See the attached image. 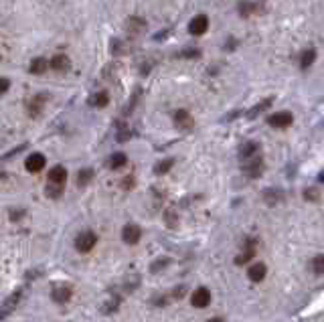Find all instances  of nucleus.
Returning <instances> with one entry per match:
<instances>
[{"label": "nucleus", "mask_w": 324, "mask_h": 322, "mask_svg": "<svg viewBox=\"0 0 324 322\" xmlns=\"http://www.w3.org/2000/svg\"><path fill=\"white\" fill-rule=\"evenodd\" d=\"M243 162V173H245V177H249V179H259L264 175V168H266V162H264V158L259 156V154H253L251 158H247V160H241Z\"/></svg>", "instance_id": "obj_1"}, {"label": "nucleus", "mask_w": 324, "mask_h": 322, "mask_svg": "<svg viewBox=\"0 0 324 322\" xmlns=\"http://www.w3.org/2000/svg\"><path fill=\"white\" fill-rule=\"evenodd\" d=\"M73 243H75V249L79 253H90L97 243V235L93 231H90V229H85V231L77 233V237H75Z\"/></svg>", "instance_id": "obj_2"}, {"label": "nucleus", "mask_w": 324, "mask_h": 322, "mask_svg": "<svg viewBox=\"0 0 324 322\" xmlns=\"http://www.w3.org/2000/svg\"><path fill=\"white\" fill-rule=\"evenodd\" d=\"M71 296H73V290H71V286H67V284H55V286L51 288V300H53V302H57V304L69 302Z\"/></svg>", "instance_id": "obj_3"}, {"label": "nucleus", "mask_w": 324, "mask_h": 322, "mask_svg": "<svg viewBox=\"0 0 324 322\" xmlns=\"http://www.w3.org/2000/svg\"><path fill=\"white\" fill-rule=\"evenodd\" d=\"M140 237H142V229H140L138 225H134V223L124 225V229H122V241H124V243L136 245V243L140 241Z\"/></svg>", "instance_id": "obj_4"}, {"label": "nucleus", "mask_w": 324, "mask_h": 322, "mask_svg": "<svg viewBox=\"0 0 324 322\" xmlns=\"http://www.w3.org/2000/svg\"><path fill=\"white\" fill-rule=\"evenodd\" d=\"M207 29H209V18H207V14H197V16H194L190 23H188V33L194 35V37L205 35Z\"/></svg>", "instance_id": "obj_5"}, {"label": "nucleus", "mask_w": 324, "mask_h": 322, "mask_svg": "<svg viewBox=\"0 0 324 322\" xmlns=\"http://www.w3.org/2000/svg\"><path fill=\"white\" fill-rule=\"evenodd\" d=\"M190 304L194 308H207L211 304V292L209 288H197L190 294Z\"/></svg>", "instance_id": "obj_6"}, {"label": "nucleus", "mask_w": 324, "mask_h": 322, "mask_svg": "<svg viewBox=\"0 0 324 322\" xmlns=\"http://www.w3.org/2000/svg\"><path fill=\"white\" fill-rule=\"evenodd\" d=\"M292 122H294V116L290 112H276L268 116V124L272 128H288L292 126Z\"/></svg>", "instance_id": "obj_7"}, {"label": "nucleus", "mask_w": 324, "mask_h": 322, "mask_svg": "<svg viewBox=\"0 0 324 322\" xmlns=\"http://www.w3.org/2000/svg\"><path fill=\"white\" fill-rule=\"evenodd\" d=\"M45 164H47V158L43 156L41 152H35V154H31V156H27V160H25V168L29 170V173H41L43 168H45Z\"/></svg>", "instance_id": "obj_8"}, {"label": "nucleus", "mask_w": 324, "mask_h": 322, "mask_svg": "<svg viewBox=\"0 0 324 322\" xmlns=\"http://www.w3.org/2000/svg\"><path fill=\"white\" fill-rule=\"evenodd\" d=\"M49 69L57 71V73H65V71H69L71 69V61L67 55H55L51 61H49Z\"/></svg>", "instance_id": "obj_9"}, {"label": "nucleus", "mask_w": 324, "mask_h": 322, "mask_svg": "<svg viewBox=\"0 0 324 322\" xmlns=\"http://www.w3.org/2000/svg\"><path fill=\"white\" fill-rule=\"evenodd\" d=\"M266 276H268V266H266V264H262V262H255V264H251V266H249V270H247V277H249L251 282H262Z\"/></svg>", "instance_id": "obj_10"}, {"label": "nucleus", "mask_w": 324, "mask_h": 322, "mask_svg": "<svg viewBox=\"0 0 324 322\" xmlns=\"http://www.w3.org/2000/svg\"><path fill=\"white\" fill-rule=\"evenodd\" d=\"M253 255H255V241L251 237H247L245 239V249H243V253H239V255L235 257V264L237 266H243L249 260H253Z\"/></svg>", "instance_id": "obj_11"}, {"label": "nucleus", "mask_w": 324, "mask_h": 322, "mask_svg": "<svg viewBox=\"0 0 324 322\" xmlns=\"http://www.w3.org/2000/svg\"><path fill=\"white\" fill-rule=\"evenodd\" d=\"M49 99V95L47 93H37V95H33L31 97V101H29V114L35 118V116H39L41 112H43V107H45V101Z\"/></svg>", "instance_id": "obj_12"}, {"label": "nucleus", "mask_w": 324, "mask_h": 322, "mask_svg": "<svg viewBox=\"0 0 324 322\" xmlns=\"http://www.w3.org/2000/svg\"><path fill=\"white\" fill-rule=\"evenodd\" d=\"M286 199V195H284V190L282 188H266L264 190V201L270 205V207H276V205H279Z\"/></svg>", "instance_id": "obj_13"}, {"label": "nucleus", "mask_w": 324, "mask_h": 322, "mask_svg": "<svg viewBox=\"0 0 324 322\" xmlns=\"http://www.w3.org/2000/svg\"><path fill=\"white\" fill-rule=\"evenodd\" d=\"M175 124H177V128H181V130H190L194 120L188 114V110H177L175 112Z\"/></svg>", "instance_id": "obj_14"}, {"label": "nucleus", "mask_w": 324, "mask_h": 322, "mask_svg": "<svg viewBox=\"0 0 324 322\" xmlns=\"http://www.w3.org/2000/svg\"><path fill=\"white\" fill-rule=\"evenodd\" d=\"M65 181H67V168L57 164L49 170V183L53 184H65Z\"/></svg>", "instance_id": "obj_15"}, {"label": "nucleus", "mask_w": 324, "mask_h": 322, "mask_svg": "<svg viewBox=\"0 0 324 322\" xmlns=\"http://www.w3.org/2000/svg\"><path fill=\"white\" fill-rule=\"evenodd\" d=\"M49 69V61L45 59V57H37V59H33L31 61V65H29V71L33 73V75H43Z\"/></svg>", "instance_id": "obj_16"}, {"label": "nucleus", "mask_w": 324, "mask_h": 322, "mask_svg": "<svg viewBox=\"0 0 324 322\" xmlns=\"http://www.w3.org/2000/svg\"><path fill=\"white\" fill-rule=\"evenodd\" d=\"M23 296H25V292L20 290V288H16V290H14V292H12V294H10V296L4 300V302H2V306H4V308H8L10 312H14V310H16V306L20 304V300H23Z\"/></svg>", "instance_id": "obj_17"}, {"label": "nucleus", "mask_w": 324, "mask_h": 322, "mask_svg": "<svg viewBox=\"0 0 324 322\" xmlns=\"http://www.w3.org/2000/svg\"><path fill=\"white\" fill-rule=\"evenodd\" d=\"M272 101H274V99H272V97H268V99H262V101H259V103H255V105L251 107V110H249V112L245 114V116H247V120H255V118H257L259 114H262V112H266V110H268V107L272 105Z\"/></svg>", "instance_id": "obj_18"}, {"label": "nucleus", "mask_w": 324, "mask_h": 322, "mask_svg": "<svg viewBox=\"0 0 324 322\" xmlns=\"http://www.w3.org/2000/svg\"><path fill=\"white\" fill-rule=\"evenodd\" d=\"M259 152V144L257 142H245L241 148H239V158L241 160H247V158H251L253 154H257Z\"/></svg>", "instance_id": "obj_19"}, {"label": "nucleus", "mask_w": 324, "mask_h": 322, "mask_svg": "<svg viewBox=\"0 0 324 322\" xmlns=\"http://www.w3.org/2000/svg\"><path fill=\"white\" fill-rule=\"evenodd\" d=\"M93 177H95L93 168H83V170H79V175H77V184L79 186H88L93 181Z\"/></svg>", "instance_id": "obj_20"}, {"label": "nucleus", "mask_w": 324, "mask_h": 322, "mask_svg": "<svg viewBox=\"0 0 324 322\" xmlns=\"http://www.w3.org/2000/svg\"><path fill=\"white\" fill-rule=\"evenodd\" d=\"M126 164H128V156H126L124 152H116V154L110 156V168H112V170H120V168H124Z\"/></svg>", "instance_id": "obj_21"}, {"label": "nucleus", "mask_w": 324, "mask_h": 322, "mask_svg": "<svg viewBox=\"0 0 324 322\" xmlns=\"http://www.w3.org/2000/svg\"><path fill=\"white\" fill-rule=\"evenodd\" d=\"M314 61H316V51L314 49H306L304 53L300 55V67L302 69H308Z\"/></svg>", "instance_id": "obj_22"}, {"label": "nucleus", "mask_w": 324, "mask_h": 322, "mask_svg": "<svg viewBox=\"0 0 324 322\" xmlns=\"http://www.w3.org/2000/svg\"><path fill=\"white\" fill-rule=\"evenodd\" d=\"M120 302H122V298H120V296H112V298H110V302H105V304L101 306V312H103V314H112V312H116L118 306H120Z\"/></svg>", "instance_id": "obj_23"}, {"label": "nucleus", "mask_w": 324, "mask_h": 322, "mask_svg": "<svg viewBox=\"0 0 324 322\" xmlns=\"http://www.w3.org/2000/svg\"><path fill=\"white\" fill-rule=\"evenodd\" d=\"M172 166H175V160H172V158H164V160H160V162L154 166V173H156V175H166V173H170Z\"/></svg>", "instance_id": "obj_24"}, {"label": "nucleus", "mask_w": 324, "mask_h": 322, "mask_svg": "<svg viewBox=\"0 0 324 322\" xmlns=\"http://www.w3.org/2000/svg\"><path fill=\"white\" fill-rule=\"evenodd\" d=\"M130 138H132V130H130L126 124H120L118 126V132H116V140L118 142H128Z\"/></svg>", "instance_id": "obj_25"}, {"label": "nucleus", "mask_w": 324, "mask_h": 322, "mask_svg": "<svg viewBox=\"0 0 324 322\" xmlns=\"http://www.w3.org/2000/svg\"><path fill=\"white\" fill-rule=\"evenodd\" d=\"M45 195H47L49 199H59V197L63 195V184H53V183H49L47 188H45Z\"/></svg>", "instance_id": "obj_26"}, {"label": "nucleus", "mask_w": 324, "mask_h": 322, "mask_svg": "<svg viewBox=\"0 0 324 322\" xmlns=\"http://www.w3.org/2000/svg\"><path fill=\"white\" fill-rule=\"evenodd\" d=\"M107 103H110V95H107V92H97L95 97H93V105L95 107H107Z\"/></svg>", "instance_id": "obj_27"}, {"label": "nucleus", "mask_w": 324, "mask_h": 322, "mask_svg": "<svg viewBox=\"0 0 324 322\" xmlns=\"http://www.w3.org/2000/svg\"><path fill=\"white\" fill-rule=\"evenodd\" d=\"M170 264V260H168V257H158V260L152 264V266H150V272H152V274H156V272H160L162 268H166Z\"/></svg>", "instance_id": "obj_28"}, {"label": "nucleus", "mask_w": 324, "mask_h": 322, "mask_svg": "<svg viewBox=\"0 0 324 322\" xmlns=\"http://www.w3.org/2000/svg\"><path fill=\"white\" fill-rule=\"evenodd\" d=\"M179 57H183V59H199L201 57V51L199 49H183L179 53Z\"/></svg>", "instance_id": "obj_29"}, {"label": "nucleus", "mask_w": 324, "mask_h": 322, "mask_svg": "<svg viewBox=\"0 0 324 322\" xmlns=\"http://www.w3.org/2000/svg\"><path fill=\"white\" fill-rule=\"evenodd\" d=\"M312 270H314L316 274H324V253L314 257V262H312Z\"/></svg>", "instance_id": "obj_30"}, {"label": "nucleus", "mask_w": 324, "mask_h": 322, "mask_svg": "<svg viewBox=\"0 0 324 322\" xmlns=\"http://www.w3.org/2000/svg\"><path fill=\"white\" fill-rule=\"evenodd\" d=\"M253 10H255V4L253 2H241L239 4V14L241 16H249Z\"/></svg>", "instance_id": "obj_31"}, {"label": "nucleus", "mask_w": 324, "mask_h": 322, "mask_svg": "<svg viewBox=\"0 0 324 322\" xmlns=\"http://www.w3.org/2000/svg\"><path fill=\"white\" fill-rule=\"evenodd\" d=\"M164 219H166V225H168V227H177V213H172V211H166Z\"/></svg>", "instance_id": "obj_32"}, {"label": "nucleus", "mask_w": 324, "mask_h": 322, "mask_svg": "<svg viewBox=\"0 0 324 322\" xmlns=\"http://www.w3.org/2000/svg\"><path fill=\"white\" fill-rule=\"evenodd\" d=\"M10 90V81L6 77H0V95H4Z\"/></svg>", "instance_id": "obj_33"}, {"label": "nucleus", "mask_w": 324, "mask_h": 322, "mask_svg": "<svg viewBox=\"0 0 324 322\" xmlns=\"http://www.w3.org/2000/svg\"><path fill=\"white\" fill-rule=\"evenodd\" d=\"M304 197H306L308 201H318V190H316V188H306Z\"/></svg>", "instance_id": "obj_34"}, {"label": "nucleus", "mask_w": 324, "mask_h": 322, "mask_svg": "<svg viewBox=\"0 0 324 322\" xmlns=\"http://www.w3.org/2000/svg\"><path fill=\"white\" fill-rule=\"evenodd\" d=\"M122 186H124L126 190H130V188L134 186V177H126V179L122 181Z\"/></svg>", "instance_id": "obj_35"}, {"label": "nucleus", "mask_w": 324, "mask_h": 322, "mask_svg": "<svg viewBox=\"0 0 324 322\" xmlns=\"http://www.w3.org/2000/svg\"><path fill=\"white\" fill-rule=\"evenodd\" d=\"M23 215H25V211H18V209H14V211L10 213V219H12V221H18L20 217H23Z\"/></svg>", "instance_id": "obj_36"}, {"label": "nucleus", "mask_w": 324, "mask_h": 322, "mask_svg": "<svg viewBox=\"0 0 324 322\" xmlns=\"http://www.w3.org/2000/svg\"><path fill=\"white\" fill-rule=\"evenodd\" d=\"M10 314H12V312H10L8 308H4V306H0V322H2L4 318H8Z\"/></svg>", "instance_id": "obj_37"}, {"label": "nucleus", "mask_w": 324, "mask_h": 322, "mask_svg": "<svg viewBox=\"0 0 324 322\" xmlns=\"http://www.w3.org/2000/svg\"><path fill=\"white\" fill-rule=\"evenodd\" d=\"M185 286H179V288H175V294H172V298H183L185 296Z\"/></svg>", "instance_id": "obj_38"}, {"label": "nucleus", "mask_w": 324, "mask_h": 322, "mask_svg": "<svg viewBox=\"0 0 324 322\" xmlns=\"http://www.w3.org/2000/svg\"><path fill=\"white\" fill-rule=\"evenodd\" d=\"M227 49H229V51H233V49H235V41H233V39H229V41H227Z\"/></svg>", "instance_id": "obj_39"}, {"label": "nucleus", "mask_w": 324, "mask_h": 322, "mask_svg": "<svg viewBox=\"0 0 324 322\" xmlns=\"http://www.w3.org/2000/svg\"><path fill=\"white\" fill-rule=\"evenodd\" d=\"M241 116V112H231L229 116H227V120H233V118H239Z\"/></svg>", "instance_id": "obj_40"}, {"label": "nucleus", "mask_w": 324, "mask_h": 322, "mask_svg": "<svg viewBox=\"0 0 324 322\" xmlns=\"http://www.w3.org/2000/svg\"><path fill=\"white\" fill-rule=\"evenodd\" d=\"M168 35V31H162V33H158V35H154V39H164Z\"/></svg>", "instance_id": "obj_41"}, {"label": "nucleus", "mask_w": 324, "mask_h": 322, "mask_svg": "<svg viewBox=\"0 0 324 322\" xmlns=\"http://www.w3.org/2000/svg\"><path fill=\"white\" fill-rule=\"evenodd\" d=\"M6 181V173H2V170H0V184H2Z\"/></svg>", "instance_id": "obj_42"}, {"label": "nucleus", "mask_w": 324, "mask_h": 322, "mask_svg": "<svg viewBox=\"0 0 324 322\" xmlns=\"http://www.w3.org/2000/svg\"><path fill=\"white\" fill-rule=\"evenodd\" d=\"M207 322H223V320H221V318H209Z\"/></svg>", "instance_id": "obj_43"}, {"label": "nucleus", "mask_w": 324, "mask_h": 322, "mask_svg": "<svg viewBox=\"0 0 324 322\" xmlns=\"http://www.w3.org/2000/svg\"><path fill=\"white\" fill-rule=\"evenodd\" d=\"M318 181H320V183H324V173H320V175H318Z\"/></svg>", "instance_id": "obj_44"}]
</instances>
